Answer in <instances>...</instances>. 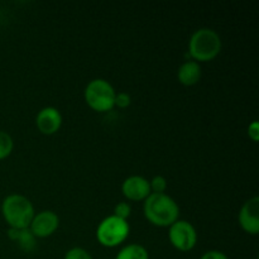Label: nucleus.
<instances>
[{"label": "nucleus", "instance_id": "obj_1", "mask_svg": "<svg viewBox=\"0 0 259 259\" xmlns=\"http://www.w3.org/2000/svg\"><path fill=\"white\" fill-rule=\"evenodd\" d=\"M146 219L159 228H169L179 220V204L167 194H151L143 205Z\"/></svg>", "mask_w": 259, "mask_h": 259}, {"label": "nucleus", "instance_id": "obj_2", "mask_svg": "<svg viewBox=\"0 0 259 259\" xmlns=\"http://www.w3.org/2000/svg\"><path fill=\"white\" fill-rule=\"evenodd\" d=\"M2 214L7 224L13 229H27L34 218V207L29 199L23 195L13 194L4 199Z\"/></svg>", "mask_w": 259, "mask_h": 259}, {"label": "nucleus", "instance_id": "obj_3", "mask_svg": "<svg viewBox=\"0 0 259 259\" xmlns=\"http://www.w3.org/2000/svg\"><path fill=\"white\" fill-rule=\"evenodd\" d=\"M222 51V39L215 30L201 28L191 35L189 42V53L194 61L209 62Z\"/></svg>", "mask_w": 259, "mask_h": 259}, {"label": "nucleus", "instance_id": "obj_4", "mask_svg": "<svg viewBox=\"0 0 259 259\" xmlns=\"http://www.w3.org/2000/svg\"><path fill=\"white\" fill-rule=\"evenodd\" d=\"M83 96L86 104L98 113H105L115 106V90L113 85L104 78L90 81L86 86Z\"/></svg>", "mask_w": 259, "mask_h": 259}, {"label": "nucleus", "instance_id": "obj_5", "mask_svg": "<svg viewBox=\"0 0 259 259\" xmlns=\"http://www.w3.org/2000/svg\"><path fill=\"white\" fill-rule=\"evenodd\" d=\"M129 233L131 227L126 220L110 215L99 224L96 229V238L103 247L115 248L125 242Z\"/></svg>", "mask_w": 259, "mask_h": 259}, {"label": "nucleus", "instance_id": "obj_6", "mask_svg": "<svg viewBox=\"0 0 259 259\" xmlns=\"http://www.w3.org/2000/svg\"><path fill=\"white\" fill-rule=\"evenodd\" d=\"M168 239L180 252H190L197 243L196 229L186 220H177L169 227Z\"/></svg>", "mask_w": 259, "mask_h": 259}, {"label": "nucleus", "instance_id": "obj_7", "mask_svg": "<svg viewBox=\"0 0 259 259\" xmlns=\"http://www.w3.org/2000/svg\"><path fill=\"white\" fill-rule=\"evenodd\" d=\"M60 227V218L51 210H45L34 215L29 230L35 238L51 237Z\"/></svg>", "mask_w": 259, "mask_h": 259}, {"label": "nucleus", "instance_id": "obj_8", "mask_svg": "<svg viewBox=\"0 0 259 259\" xmlns=\"http://www.w3.org/2000/svg\"><path fill=\"white\" fill-rule=\"evenodd\" d=\"M238 220L245 233L257 235L259 233V197L254 196L244 202L240 209Z\"/></svg>", "mask_w": 259, "mask_h": 259}, {"label": "nucleus", "instance_id": "obj_9", "mask_svg": "<svg viewBox=\"0 0 259 259\" xmlns=\"http://www.w3.org/2000/svg\"><path fill=\"white\" fill-rule=\"evenodd\" d=\"M35 125L45 136H52L60 131L62 125V115L60 110L53 106L43 108L35 116Z\"/></svg>", "mask_w": 259, "mask_h": 259}, {"label": "nucleus", "instance_id": "obj_10", "mask_svg": "<svg viewBox=\"0 0 259 259\" xmlns=\"http://www.w3.org/2000/svg\"><path fill=\"white\" fill-rule=\"evenodd\" d=\"M121 192L131 201H142L151 195L149 181L142 176H131L124 180Z\"/></svg>", "mask_w": 259, "mask_h": 259}, {"label": "nucleus", "instance_id": "obj_11", "mask_svg": "<svg viewBox=\"0 0 259 259\" xmlns=\"http://www.w3.org/2000/svg\"><path fill=\"white\" fill-rule=\"evenodd\" d=\"M177 78L185 86L196 85L201 78V66L196 61H186L179 68Z\"/></svg>", "mask_w": 259, "mask_h": 259}, {"label": "nucleus", "instance_id": "obj_12", "mask_svg": "<svg viewBox=\"0 0 259 259\" xmlns=\"http://www.w3.org/2000/svg\"><path fill=\"white\" fill-rule=\"evenodd\" d=\"M8 237L13 242H17L20 249H23L24 252L30 253L34 250L35 237L32 234L29 228H27V229H13V228H10L9 232H8Z\"/></svg>", "mask_w": 259, "mask_h": 259}, {"label": "nucleus", "instance_id": "obj_13", "mask_svg": "<svg viewBox=\"0 0 259 259\" xmlns=\"http://www.w3.org/2000/svg\"><path fill=\"white\" fill-rule=\"evenodd\" d=\"M115 259H149V254L143 245L128 244L119 250Z\"/></svg>", "mask_w": 259, "mask_h": 259}, {"label": "nucleus", "instance_id": "obj_14", "mask_svg": "<svg viewBox=\"0 0 259 259\" xmlns=\"http://www.w3.org/2000/svg\"><path fill=\"white\" fill-rule=\"evenodd\" d=\"M13 147H14V143H13L12 137L7 132L0 131V161L10 156Z\"/></svg>", "mask_w": 259, "mask_h": 259}, {"label": "nucleus", "instance_id": "obj_15", "mask_svg": "<svg viewBox=\"0 0 259 259\" xmlns=\"http://www.w3.org/2000/svg\"><path fill=\"white\" fill-rule=\"evenodd\" d=\"M151 194H164L167 190V180L163 176H154L149 181Z\"/></svg>", "mask_w": 259, "mask_h": 259}, {"label": "nucleus", "instance_id": "obj_16", "mask_svg": "<svg viewBox=\"0 0 259 259\" xmlns=\"http://www.w3.org/2000/svg\"><path fill=\"white\" fill-rule=\"evenodd\" d=\"M63 259H93L90 253L86 249L80 247L71 248L70 250H67V253L65 254V258Z\"/></svg>", "mask_w": 259, "mask_h": 259}, {"label": "nucleus", "instance_id": "obj_17", "mask_svg": "<svg viewBox=\"0 0 259 259\" xmlns=\"http://www.w3.org/2000/svg\"><path fill=\"white\" fill-rule=\"evenodd\" d=\"M132 214V207L128 202H119L115 207H114V215L116 218L126 220Z\"/></svg>", "mask_w": 259, "mask_h": 259}, {"label": "nucleus", "instance_id": "obj_18", "mask_svg": "<svg viewBox=\"0 0 259 259\" xmlns=\"http://www.w3.org/2000/svg\"><path fill=\"white\" fill-rule=\"evenodd\" d=\"M131 96L126 93H119L115 96V106L120 109H125L131 105Z\"/></svg>", "mask_w": 259, "mask_h": 259}, {"label": "nucleus", "instance_id": "obj_19", "mask_svg": "<svg viewBox=\"0 0 259 259\" xmlns=\"http://www.w3.org/2000/svg\"><path fill=\"white\" fill-rule=\"evenodd\" d=\"M248 136L253 142L259 141V123L258 121H253L248 126Z\"/></svg>", "mask_w": 259, "mask_h": 259}, {"label": "nucleus", "instance_id": "obj_20", "mask_svg": "<svg viewBox=\"0 0 259 259\" xmlns=\"http://www.w3.org/2000/svg\"><path fill=\"white\" fill-rule=\"evenodd\" d=\"M200 259H229V257L220 250H209L204 253Z\"/></svg>", "mask_w": 259, "mask_h": 259}]
</instances>
